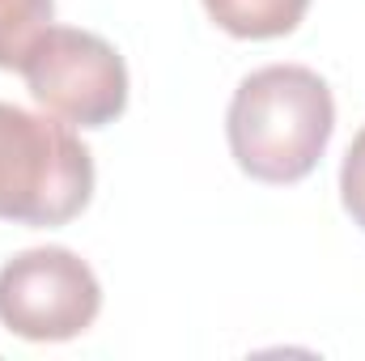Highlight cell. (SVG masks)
I'll list each match as a JSON object with an SVG mask.
<instances>
[{
	"mask_svg": "<svg viewBox=\"0 0 365 361\" xmlns=\"http://www.w3.org/2000/svg\"><path fill=\"white\" fill-rule=\"evenodd\" d=\"M336 102L306 64H268L234 90L225 136L242 175L259 183H302L327 153Z\"/></svg>",
	"mask_w": 365,
	"mask_h": 361,
	"instance_id": "6da1fadb",
	"label": "cell"
},
{
	"mask_svg": "<svg viewBox=\"0 0 365 361\" xmlns=\"http://www.w3.org/2000/svg\"><path fill=\"white\" fill-rule=\"evenodd\" d=\"M38 106L77 128H106L128 111L123 56L77 26H51L17 68Z\"/></svg>",
	"mask_w": 365,
	"mask_h": 361,
	"instance_id": "3957f363",
	"label": "cell"
},
{
	"mask_svg": "<svg viewBox=\"0 0 365 361\" xmlns=\"http://www.w3.org/2000/svg\"><path fill=\"white\" fill-rule=\"evenodd\" d=\"M98 310L102 285L68 247H30L0 268V323L21 340H77Z\"/></svg>",
	"mask_w": 365,
	"mask_h": 361,
	"instance_id": "277c9868",
	"label": "cell"
},
{
	"mask_svg": "<svg viewBox=\"0 0 365 361\" xmlns=\"http://www.w3.org/2000/svg\"><path fill=\"white\" fill-rule=\"evenodd\" d=\"M56 0H0V68H21L30 47L51 30Z\"/></svg>",
	"mask_w": 365,
	"mask_h": 361,
	"instance_id": "8992f818",
	"label": "cell"
},
{
	"mask_svg": "<svg viewBox=\"0 0 365 361\" xmlns=\"http://www.w3.org/2000/svg\"><path fill=\"white\" fill-rule=\"evenodd\" d=\"M340 200H344V213L353 217V225L365 230V128L353 136V145L344 153V166H340Z\"/></svg>",
	"mask_w": 365,
	"mask_h": 361,
	"instance_id": "52a82bcc",
	"label": "cell"
},
{
	"mask_svg": "<svg viewBox=\"0 0 365 361\" xmlns=\"http://www.w3.org/2000/svg\"><path fill=\"white\" fill-rule=\"evenodd\" d=\"M204 9L234 39H280L297 30L310 0H204Z\"/></svg>",
	"mask_w": 365,
	"mask_h": 361,
	"instance_id": "5b68a950",
	"label": "cell"
},
{
	"mask_svg": "<svg viewBox=\"0 0 365 361\" xmlns=\"http://www.w3.org/2000/svg\"><path fill=\"white\" fill-rule=\"evenodd\" d=\"M93 195V158L68 123L0 102V221L68 225Z\"/></svg>",
	"mask_w": 365,
	"mask_h": 361,
	"instance_id": "7a4b0ae2",
	"label": "cell"
}]
</instances>
